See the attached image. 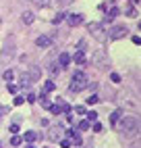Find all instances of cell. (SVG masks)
Masks as SVG:
<instances>
[{
  "label": "cell",
  "mask_w": 141,
  "mask_h": 148,
  "mask_svg": "<svg viewBox=\"0 0 141 148\" xmlns=\"http://www.w3.org/2000/svg\"><path fill=\"white\" fill-rule=\"evenodd\" d=\"M137 127H139L137 117H133V115H125V113H123V117H120V121H118V125H116V130H118L120 134L135 136V134H137Z\"/></svg>",
  "instance_id": "1"
},
{
  "label": "cell",
  "mask_w": 141,
  "mask_h": 148,
  "mask_svg": "<svg viewBox=\"0 0 141 148\" xmlns=\"http://www.w3.org/2000/svg\"><path fill=\"white\" fill-rule=\"evenodd\" d=\"M87 86H89V79H87V75H85L83 71H75L73 79H70V86H68V90L77 94V92H83Z\"/></svg>",
  "instance_id": "2"
},
{
  "label": "cell",
  "mask_w": 141,
  "mask_h": 148,
  "mask_svg": "<svg viewBox=\"0 0 141 148\" xmlns=\"http://www.w3.org/2000/svg\"><path fill=\"white\" fill-rule=\"evenodd\" d=\"M94 65L98 69H108L110 67V58H108L106 50H96L94 52Z\"/></svg>",
  "instance_id": "3"
},
{
  "label": "cell",
  "mask_w": 141,
  "mask_h": 148,
  "mask_svg": "<svg viewBox=\"0 0 141 148\" xmlns=\"http://www.w3.org/2000/svg\"><path fill=\"white\" fill-rule=\"evenodd\" d=\"M106 34H108L110 40H120V38H125V36L129 34V29H127L125 25H112Z\"/></svg>",
  "instance_id": "4"
},
{
  "label": "cell",
  "mask_w": 141,
  "mask_h": 148,
  "mask_svg": "<svg viewBox=\"0 0 141 148\" xmlns=\"http://www.w3.org/2000/svg\"><path fill=\"white\" fill-rule=\"evenodd\" d=\"M87 32L92 34L94 38H98L100 42H102L104 38H106V36H104L106 32H104V25H102V23H89V25H87Z\"/></svg>",
  "instance_id": "5"
},
{
  "label": "cell",
  "mask_w": 141,
  "mask_h": 148,
  "mask_svg": "<svg viewBox=\"0 0 141 148\" xmlns=\"http://www.w3.org/2000/svg\"><path fill=\"white\" fill-rule=\"evenodd\" d=\"M64 21H66L70 27H77V25H81V23L85 21V17H83L81 13H73V15H66Z\"/></svg>",
  "instance_id": "6"
},
{
  "label": "cell",
  "mask_w": 141,
  "mask_h": 148,
  "mask_svg": "<svg viewBox=\"0 0 141 148\" xmlns=\"http://www.w3.org/2000/svg\"><path fill=\"white\" fill-rule=\"evenodd\" d=\"M48 138L52 142H58L60 138H62V127H60V125H52V127H50V132H48Z\"/></svg>",
  "instance_id": "7"
},
{
  "label": "cell",
  "mask_w": 141,
  "mask_h": 148,
  "mask_svg": "<svg viewBox=\"0 0 141 148\" xmlns=\"http://www.w3.org/2000/svg\"><path fill=\"white\" fill-rule=\"evenodd\" d=\"M120 117H123V108H116V111H112L110 113V125L116 130V125H118V121H120Z\"/></svg>",
  "instance_id": "8"
},
{
  "label": "cell",
  "mask_w": 141,
  "mask_h": 148,
  "mask_svg": "<svg viewBox=\"0 0 141 148\" xmlns=\"http://www.w3.org/2000/svg\"><path fill=\"white\" fill-rule=\"evenodd\" d=\"M35 44H37L39 48H48L50 44H52V38H48V36H39L37 40H35Z\"/></svg>",
  "instance_id": "9"
},
{
  "label": "cell",
  "mask_w": 141,
  "mask_h": 148,
  "mask_svg": "<svg viewBox=\"0 0 141 148\" xmlns=\"http://www.w3.org/2000/svg\"><path fill=\"white\" fill-rule=\"evenodd\" d=\"M62 136H66V138H73V142H75L77 146H81V136H77L73 130H66V132H62Z\"/></svg>",
  "instance_id": "10"
},
{
  "label": "cell",
  "mask_w": 141,
  "mask_h": 148,
  "mask_svg": "<svg viewBox=\"0 0 141 148\" xmlns=\"http://www.w3.org/2000/svg\"><path fill=\"white\" fill-rule=\"evenodd\" d=\"M73 61H75L79 67H83V65H85V54H83V50H77L75 56H73Z\"/></svg>",
  "instance_id": "11"
},
{
  "label": "cell",
  "mask_w": 141,
  "mask_h": 148,
  "mask_svg": "<svg viewBox=\"0 0 141 148\" xmlns=\"http://www.w3.org/2000/svg\"><path fill=\"white\" fill-rule=\"evenodd\" d=\"M68 63H70V56H68L66 52H62V54L58 56V65L62 67V69H66V67H68Z\"/></svg>",
  "instance_id": "12"
},
{
  "label": "cell",
  "mask_w": 141,
  "mask_h": 148,
  "mask_svg": "<svg viewBox=\"0 0 141 148\" xmlns=\"http://www.w3.org/2000/svg\"><path fill=\"white\" fill-rule=\"evenodd\" d=\"M21 138H23L27 144H31V142H35V140H37V134H35V132H27V134H23Z\"/></svg>",
  "instance_id": "13"
},
{
  "label": "cell",
  "mask_w": 141,
  "mask_h": 148,
  "mask_svg": "<svg viewBox=\"0 0 141 148\" xmlns=\"http://www.w3.org/2000/svg\"><path fill=\"white\" fill-rule=\"evenodd\" d=\"M25 75H27L31 82H35V79H39V75H42V73H39V69H37V67H31V73H25Z\"/></svg>",
  "instance_id": "14"
},
{
  "label": "cell",
  "mask_w": 141,
  "mask_h": 148,
  "mask_svg": "<svg viewBox=\"0 0 141 148\" xmlns=\"http://www.w3.org/2000/svg\"><path fill=\"white\" fill-rule=\"evenodd\" d=\"M54 90V82L52 79H46V84L42 86V94H48V92H52Z\"/></svg>",
  "instance_id": "15"
},
{
  "label": "cell",
  "mask_w": 141,
  "mask_h": 148,
  "mask_svg": "<svg viewBox=\"0 0 141 148\" xmlns=\"http://www.w3.org/2000/svg\"><path fill=\"white\" fill-rule=\"evenodd\" d=\"M48 111L52 113V115H60V113H62V104H60V102H58V104H50Z\"/></svg>",
  "instance_id": "16"
},
{
  "label": "cell",
  "mask_w": 141,
  "mask_h": 148,
  "mask_svg": "<svg viewBox=\"0 0 141 148\" xmlns=\"http://www.w3.org/2000/svg\"><path fill=\"white\" fill-rule=\"evenodd\" d=\"M21 19H23V23H27V25H29V23L33 21V13H29V11H25V13L21 15Z\"/></svg>",
  "instance_id": "17"
},
{
  "label": "cell",
  "mask_w": 141,
  "mask_h": 148,
  "mask_svg": "<svg viewBox=\"0 0 141 148\" xmlns=\"http://www.w3.org/2000/svg\"><path fill=\"white\" fill-rule=\"evenodd\" d=\"M39 104H42L44 108H48L50 104H52V102H50V100H48V94H42V96H39Z\"/></svg>",
  "instance_id": "18"
},
{
  "label": "cell",
  "mask_w": 141,
  "mask_h": 148,
  "mask_svg": "<svg viewBox=\"0 0 141 148\" xmlns=\"http://www.w3.org/2000/svg\"><path fill=\"white\" fill-rule=\"evenodd\" d=\"M2 77H4V79H6V82H13V79H15V71H13V69H6V71H4V75H2Z\"/></svg>",
  "instance_id": "19"
},
{
  "label": "cell",
  "mask_w": 141,
  "mask_h": 148,
  "mask_svg": "<svg viewBox=\"0 0 141 148\" xmlns=\"http://www.w3.org/2000/svg\"><path fill=\"white\" fill-rule=\"evenodd\" d=\"M64 19H66V13H58V15L52 19V23H54V25H58L60 21H64Z\"/></svg>",
  "instance_id": "20"
},
{
  "label": "cell",
  "mask_w": 141,
  "mask_h": 148,
  "mask_svg": "<svg viewBox=\"0 0 141 148\" xmlns=\"http://www.w3.org/2000/svg\"><path fill=\"white\" fill-rule=\"evenodd\" d=\"M89 127H92V123H89L87 119H83V121H79V130H81V132H85V130H89Z\"/></svg>",
  "instance_id": "21"
},
{
  "label": "cell",
  "mask_w": 141,
  "mask_h": 148,
  "mask_svg": "<svg viewBox=\"0 0 141 148\" xmlns=\"http://www.w3.org/2000/svg\"><path fill=\"white\" fill-rule=\"evenodd\" d=\"M54 2H56L60 8H64V6H68V4H73L75 0H54Z\"/></svg>",
  "instance_id": "22"
},
{
  "label": "cell",
  "mask_w": 141,
  "mask_h": 148,
  "mask_svg": "<svg viewBox=\"0 0 141 148\" xmlns=\"http://www.w3.org/2000/svg\"><path fill=\"white\" fill-rule=\"evenodd\" d=\"M50 73H52V75H58V73H60V65H58V63H52V65H50Z\"/></svg>",
  "instance_id": "23"
},
{
  "label": "cell",
  "mask_w": 141,
  "mask_h": 148,
  "mask_svg": "<svg viewBox=\"0 0 141 148\" xmlns=\"http://www.w3.org/2000/svg\"><path fill=\"white\" fill-rule=\"evenodd\" d=\"M21 142H23L21 136H13V138H11V144H13V146H21Z\"/></svg>",
  "instance_id": "24"
},
{
  "label": "cell",
  "mask_w": 141,
  "mask_h": 148,
  "mask_svg": "<svg viewBox=\"0 0 141 148\" xmlns=\"http://www.w3.org/2000/svg\"><path fill=\"white\" fill-rule=\"evenodd\" d=\"M60 146H62V148H70V140H68V138H60Z\"/></svg>",
  "instance_id": "25"
},
{
  "label": "cell",
  "mask_w": 141,
  "mask_h": 148,
  "mask_svg": "<svg viewBox=\"0 0 141 148\" xmlns=\"http://www.w3.org/2000/svg\"><path fill=\"white\" fill-rule=\"evenodd\" d=\"M6 90L11 92V94H17V90H19V86H17V84H8V86H6Z\"/></svg>",
  "instance_id": "26"
},
{
  "label": "cell",
  "mask_w": 141,
  "mask_h": 148,
  "mask_svg": "<svg viewBox=\"0 0 141 148\" xmlns=\"http://www.w3.org/2000/svg\"><path fill=\"white\" fill-rule=\"evenodd\" d=\"M116 15H118V8H116V6H112V8L108 11V19H112V17H116Z\"/></svg>",
  "instance_id": "27"
},
{
  "label": "cell",
  "mask_w": 141,
  "mask_h": 148,
  "mask_svg": "<svg viewBox=\"0 0 141 148\" xmlns=\"http://www.w3.org/2000/svg\"><path fill=\"white\" fill-rule=\"evenodd\" d=\"M98 100H100V98H98V94H94V96H89V98H87V104H96Z\"/></svg>",
  "instance_id": "28"
},
{
  "label": "cell",
  "mask_w": 141,
  "mask_h": 148,
  "mask_svg": "<svg viewBox=\"0 0 141 148\" xmlns=\"http://www.w3.org/2000/svg\"><path fill=\"white\" fill-rule=\"evenodd\" d=\"M23 102H25V98H23V96H17L15 100H13V104H15V106H19V104H23Z\"/></svg>",
  "instance_id": "29"
},
{
  "label": "cell",
  "mask_w": 141,
  "mask_h": 148,
  "mask_svg": "<svg viewBox=\"0 0 141 148\" xmlns=\"http://www.w3.org/2000/svg\"><path fill=\"white\" fill-rule=\"evenodd\" d=\"M110 79H112L114 84H118V82H120V75H118V73H110Z\"/></svg>",
  "instance_id": "30"
},
{
  "label": "cell",
  "mask_w": 141,
  "mask_h": 148,
  "mask_svg": "<svg viewBox=\"0 0 141 148\" xmlns=\"http://www.w3.org/2000/svg\"><path fill=\"white\" fill-rule=\"evenodd\" d=\"M8 132H11V134H17V132H19V125H17V123H11V127H8Z\"/></svg>",
  "instance_id": "31"
},
{
  "label": "cell",
  "mask_w": 141,
  "mask_h": 148,
  "mask_svg": "<svg viewBox=\"0 0 141 148\" xmlns=\"http://www.w3.org/2000/svg\"><path fill=\"white\" fill-rule=\"evenodd\" d=\"M75 113L77 115H85V106H75Z\"/></svg>",
  "instance_id": "32"
},
{
  "label": "cell",
  "mask_w": 141,
  "mask_h": 148,
  "mask_svg": "<svg viewBox=\"0 0 141 148\" xmlns=\"http://www.w3.org/2000/svg\"><path fill=\"white\" fill-rule=\"evenodd\" d=\"M87 121H98V115L96 113H87Z\"/></svg>",
  "instance_id": "33"
},
{
  "label": "cell",
  "mask_w": 141,
  "mask_h": 148,
  "mask_svg": "<svg viewBox=\"0 0 141 148\" xmlns=\"http://www.w3.org/2000/svg\"><path fill=\"white\" fill-rule=\"evenodd\" d=\"M33 2H35V4H39V6H46L50 0H33Z\"/></svg>",
  "instance_id": "34"
},
{
  "label": "cell",
  "mask_w": 141,
  "mask_h": 148,
  "mask_svg": "<svg viewBox=\"0 0 141 148\" xmlns=\"http://www.w3.org/2000/svg\"><path fill=\"white\" fill-rule=\"evenodd\" d=\"M25 100H29V102H35V94H31V92H29V94H27V98H25Z\"/></svg>",
  "instance_id": "35"
},
{
  "label": "cell",
  "mask_w": 141,
  "mask_h": 148,
  "mask_svg": "<svg viewBox=\"0 0 141 148\" xmlns=\"http://www.w3.org/2000/svg\"><path fill=\"white\" fill-rule=\"evenodd\" d=\"M94 132H102V125H100L98 121H94Z\"/></svg>",
  "instance_id": "36"
},
{
  "label": "cell",
  "mask_w": 141,
  "mask_h": 148,
  "mask_svg": "<svg viewBox=\"0 0 141 148\" xmlns=\"http://www.w3.org/2000/svg\"><path fill=\"white\" fill-rule=\"evenodd\" d=\"M2 113H6V108H4V106H0V115H2Z\"/></svg>",
  "instance_id": "37"
},
{
  "label": "cell",
  "mask_w": 141,
  "mask_h": 148,
  "mask_svg": "<svg viewBox=\"0 0 141 148\" xmlns=\"http://www.w3.org/2000/svg\"><path fill=\"white\" fill-rule=\"evenodd\" d=\"M27 148H35V146H31V144H29V146H27Z\"/></svg>",
  "instance_id": "38"
},
{
  "label": "cell",
  "mask_w": 141,
  "mask_h": 148,
  "mask_svg": "<svg viewBox=\"0 0 141 148\" xmlns=\"http://www.w3.org/2000/svg\"><path fill=\"white\" fill-rule=\"evenodd\" d=\"M0 148H2V144H0Z\"/></svg>",
  "instance_id": "39"
}]
</instances>
